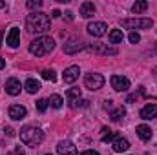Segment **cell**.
<instances>
[{"mask_svg":"<svg viewBox=\"0 0 157 155\" xmlns=\"http://www.w3.org/2000/svg\"><path fill=\"white\" fill-rule=\"evenodd\" d=\"M49 26H51L49 17L40 11L28 15V18H26V29L29 33H46L49 29Z\"/></svg>","mask_w":157,"mask_h":155,"instance_id":"1","label":"cell"},{"mask_svg":"<svg viewBox=\"0 0 157 155\" xmlns=\"http://www.w3.org/2000/svg\"><path fill=\"white\" fill-rule=\"evenodd\" d=\"M42 139H44V133L37 126H24L20 130V141L29 148H37L42 142Z\"/></svg>","mask_w":157,"mask_h":155,"instance_id":"2","label":"cell"},{"mask_svg":"<svg viewBox=\"0 0 157 155\" xmlns=\"http://www.w3.org/2000/svg\"><path fill=\"white\" fill-rule=\"evenodd\" d=\"M55 49V40L49 37H39L29 44V53L35 57H46Z\"/></svg>","mask_w":157,"mask_h":155,"instance_id":"3","label":"cell"},{"mask_svg":"<svg viewBox=\"0 0 157 155\" xmlns=\"http://www.w3.org/2000/svg\"><path fill=\"white\" fill-rule=\"evenodd\" d=\"M121 26L126 29H148L154 26L152 18H122Z\"/></svg>","mask_w":157,"mask_h":155,"instance_id":"4","label":"cell"},{"mask_svg":"<svg viewBox=\"0 0 157 155\" xmlns=\"http://www.w3.org/2000/svg\"><path fill=\"white\" fill-rule=\"evenodd\" d=\"M84 84H86L88 89L97 91V89H101V88L104 86V77H102L101 73H88V75L84 77Z\"/></svg>","mask_w":157,"mask_h":155,"instance_id":"5","label":"cell"},{"mask_svg":"<svg viewBox=\"0 0 157 155\" xmlns=\"http://www.w3.org/2000/svg\"><path fill=\"white\" fill-rule=\"evenodd\" d=\"M88 33L91 35V37H102V35H106V31H108V26L104 24V22H91V24H88Z\"/></svg>","mask_w":157,"mask_h":155,"instance_id":"6","label":"cell"},{"mask_svg":"<svg viewBox=\"0 0 157 155\" xmlns=\"http://www.w3.org/2000/svg\"><path fill=\"white\" fill-rule=\"evenodd\" d=\"M57 152L59 155H77V148L71 141H60L57 146Z\"/></svg>","mask_w":157,"mask_h":155,"instance_id":"7","label":"cell"},{"mask_svg":"<svg viewBox=\"0 0 157 155\" xmlns=\"http://www.w3.org/2000/svg\"><path fill=\"white\" fill-rule=\"evenodd\" d=\"M112 88L115 91H126L130 88V80L126 77H122V75H113L112 77Z\"/></svg>","mask_w":157,"mask_h":155,"instance_id":"8","label":"cell"},{"mask_svg":"<svg viewBox=\"0 0 157 155\" xmlns=\"http://www.w3.org/2000/svg\"><path fill=\"white\" fill-rule=\"evenodd\" d=\"M80 49H84V42H80L77 39H71L64 44V53H68V55H75Z\"/></svg>","mask_w":157,"mask_h":155,"instance_id":"9","label":"cell"},{"mask_svg":"<svg viewBox=\"0 0 157 155\" xmlns=\"http://www.w3.org/2000/svg\"><path fill=\"white\" fill-rule=\"evenodd\" d=\"M20 89H22L20 80H17V78H7L6 80V93L17 97V95H20Z\"/></svg>","mask_w":157,"mask_h":155,"instance_id":"10","label":"cell"},{"mask_svg":"<svg viewBox=\"0 0 157 155\" xmlns=\"http://www.w3.org/2000/svg\"><path fill=\"white\" fill-rule=\"evenodd\" d=\"M78 73H80L78 66H70V68H66V70H64L62 78H64V82H66V84H73V82L78 78Z\"/></svg>","mask_w":157,"mask_h":155,"instance_id":"11","label":"cell"},{"mask_svg":"<svg viewBox=\"0 0 157 155\" xmlns=\"http://www.w3.org/2000/svg\"><path fill=\"white\" fill-rule=\"evenodd\" d=\"M26 115H28V110L24 106H20V104H13L9 108V117L13 120H20V119H24Z\"/></svg>","mask_w":157,"mask_h":155,"instance_id":"12","label":"cell"},{"mask_svg":"<svg viewBox=\"0 0 157 155\" xmlns=\"http://www.w3.org/2000/svg\"><path fill=\"white\" fill-rule=\"evenodd\" d=\"M6 42H7L9 47H17V46L20 44V29H18V28H11Z\"/></svg>","mask_w":157,"mask_h":155,"instance_id":"13","label":"cell"},{"mask_svg":"<svg viewBox=\"0 0 157 155\" xmlns=\"http://www.w3.org/2000/svg\"><path fill=\"white\" fill-rule=\"evenodd\" d=\"M112 148H113L115 153H122V152H126V150L130 148V142H128V139H124V137H117V139L113 141Z\"/></svg>","mask_w":157,"mask_h":155,"instance_id":"14","label":"cell"},{"mask_svg":"<svg viewBox=\"0 0 157 155\" xmlns=\"http://www.w3.org/2000/svg\"><path fill=\"white\" fill-rule=\"evenodd\" d=\"M141 117L144 120H152L157 117V104H146L143 110H141Z\"/></svg>","mask_w":157,"mask_h":155,"instance_id":"15","label":"cell"},{"mask_svg":"<svg viewBox=\"0 0 157 155\" xmlns=\"http://www.w3.org/2000/svg\"><path fill=\"white\" fill-rule=\"evenodd\" d=\"M137 135L141 141H150L152 139V128L146 126V124H139L137 126Z\"/></svg>","mask_w":157,"mask_h":155,"instance_id":"16","label":"cell"},{"mask_svg":"<svg viewBox=\"0 0 157 155\" xmlns=\"http://www.w3.org/2000/svg\"><path fill=\"white\" fill-rule=\"evenodd\" d=\"M93 13H95V6H93V2H82V4H80V15H82L84 18L93 17Z\"/></svg>","mask_w":157,"mask_h":155,"instance_id":"17","label":"cell"},{"mask_svg":"<svg viewBox=\"0 0 157 155\" xmlns=\"http://www.w3.org/2000/svg\"><path fill=\"white\" fill-rule=\"evenodd\" d=\"M24 88H26L28 93H37V91L40 89V82L39 80H35V78H28L26 84H24Z\"/></svg>","mask_w":157,"mask_h":155,"instance_id":"18","label":"cell"},{"mask_svg":"<svg viewBox=\"0 0 157 155\" xmlns=\"http://www.w3.org/2000/svg\"><path fill=\"white\" fill-rule=\"evenodd\" d=\"M117 137H115V131H112V130H108V128H102V137H101V141L102 142H113Z\"/></svg>","mask_w":157,"mask_h":155,"instance_id":"19","label":"cell"},{"mask_svg":"<svg viewBox=\"0 0 157 155\" xmlns=\"http://www.w3.org/2000/svg\"><path fill=\"white\" fill-rule=\"evenodd\" d=\"M124 115H126V110H124V108L121 106V108H117V110H113V112L110 113V119H112L113 122H119V120H121V119H122Z\"/></svg>","mask_w":157,"mask_h":155,"instance_id":"20","label":"cell"},{"mask_svg":"<svg viewBox=\"0 0 157 155\" xmlns=\"http://www.w3.org/2000/svg\"><path fill=\"white\" fill-rule=\"evenodd\" d=\"M146 9H148V2H143V0H141V2H135V4L132 6V11L137 13V15H139V13H144Z\"/></svg>","mask_w":157,"mask_h":155,"instance_id":"21","label":"cell"},{"mask_svg":"<svg viewBox=\"0 0 157 155\" xmlns=\"http://www.w3.org/2000/svg\"><path fill=\"white\" fill-rule=\"evenodd\" d=\"M110 42H112V44L122 42V31H121V29H112V31H110Z\"/></svg>","mask_w":157,"mask_h":155,"instance_id":"22","label":"cell"},{"mask_svg":"<svg viewBox=\"0 0 157 155\" xmlns=\"http://www.w3.org/2000/svg\"><path fill=\"white\" fill-rule=\"evenodd\" d=\"M48 102H49L55 110H59V108H62V102H64V100H62V97H60V95H51Z\"/></svg>","mask_w":157,"mask_h":155,"instance_id":"23","label":"cell"},{"mask_svg":"<svg viewBox=\"0 0 157 155\" xmlns=\"http://www.w3.org/2000/svg\"><path fill=\"white\" fill-rule=\"evenodd\" d=\"M95 51H99V53H102V55H117V49L115 47H108V46H101V47H95Z\"/></svg>","mask_w":157,"mask_h":155,"instance_id":"24","label":"cell"},{"mask_svg":"<svg viewBox=\"0 0 157 155\" xmlns=\"http://www.w3.org/2000/svg\"><path fill=\"white\" fill-rule=\"evenodd\" d=\"M66 95H68V99H70V100L73 102V100H77V99H80V89H78V88H70Z\"/></svg>","mask_w":157,"mask_h":155,"instance_id":"25","label":"cell"},{"mask_svg":"<svg viewBox=\"0 0 157 155\" xmlns=\"http://www.w3.org/2000/svg\"><path fill=\"white\" fill-rule=\"evenodd\" d=\"M42 78H46V80H49V82H55V80H57V75H55L53 70H44V71H42Z\"/></svg>","mask_w":157,"mask_h":155,"instance_id":"26","label":"cell"},{"mask_svg":"<svg viewBox=\"0 0 157 155\" xmlns=\"http://www.w3.org/2000/svg\"><path fill=\"white\" fill-rule=\"evenodd\" d=\"M26 6H28V9H39V7H42V2L40 0H28Z\"/></svg>","mask_w":157,"mask_h":155,"instance_id":"27","label":"cell"},{"mask_svg":"<svg viewBox=\"0 0 157 155\" xmlns=\"http://www.w3.org/2000/svg\"><path fill=\"white\" fill-rule=\"evenodd\" d=\"M86 106H88V100H84V99H77L71 102V108H86Z\"/></svg>","mask_w":157,"mask_h":155,"instance_id":"28","label":"cell"},{"mask_svg":"<svg viewBox=\"0 0 157 155\" xmlns=\"http://www.w3.org/2000/svg\"><path fill=\"white\" fill-rule=\"evenodd\" d=\"M46 108H48V100L46 99H39L37 100V110L42 113V112H46Z\"/></svg>","mask_w":157,"mask_h":155,"instance_id":"29","label":"cell"},{"mask_svg":"<svg viewBox=\"0 0 157 155\" xmlns=\"http://www.w3.org/2000/svg\"><path fill=\"white\" fill-rule=\"evenodd\" d=\"M128 40H130L132 44H137V42L141 40V35H139V33H135V31H132V33H130V37H128Z\"/></svg>","mask_w":157,"mask_h":155,"instance_id":"30","label":"cell"},{"mask_svg":"<svg viewBox=\"0 0 157 155\" xmlns=\"http://www.w3.org/2000/svg\"><path fill=\"white\" fill-rule=\"evenodd\" d=\"M143 93H144V89L141 88V89H139V93H133V95H130V97H128V102H133V100H135V99H139Z\"/></svg>","mask_w":157,"mask_h":155,"instance_id":"31","label":"cell"},{"mask_svg":"<svg viewBox=\"0 0 157 155\" xmlns=\"http://www.w3.org/2000/svg\"><path fill=\"white\" fill-rule=\"evenodd\" d=\"M113 108V100H104V110H112Z\"/></svg>","mask_w":157,"mask_h":155,"instance_id":"32","label":"cell"},{"mask_svg":"<svg viewBox=\"0 0 157 155\" xmlns=\"http://www.w3.org/2000/svg\"><path fill=\"white\" fill-rule=\"evenodd\" d=\"M80 155H99V152H93V150H86V152H82Z\"/></svg>","mask_w":157,"mask_h":155,"instance_id":"33","label":"cell"},{"mask_svg":"<svg viewBox=\"0 0 157 155\" xmlns=\"http://www.w3.org/2000/svg\"><path fill=\"white\" fill-rule=\"evenodd\" d=\"M6 133H7L9 137H13V135H15V130H13V128H6Z\"/></svg>","mask_w":157,"mask_h":155,"instance_id":"34","label":"cell"},{"mask_svg":"<svg viewBox=\"0 0 157 155\" xmlns=\"http://www.w3.org/2000/svg\"><path fill=\"white\" fill-rule=\"evenodd\" d=\"M51 15H53V17H55V18H59V17H60V11H59V9H55V11H53V13H51Z\"/></svg>","mask_w":157,"mask_h":155,"instance_id":"35","label":"cell"},{"mask_svg":"<svg viewBox=\"0 0 157 155\" xmlns=\"http://www.w3.org/2000/svg\"><path fill=\"white\" fill-rule=\"evenodd\" d=\"M66 18H68V20H73V13H71V11H68V13H66Z\"/></svg>","mask_w":157,"mask_h":155,"instance_id":"36","label":"cell"},{"mask_svg":"<svg viewBox=\"0 0 157 155\" xmlns=\"http://www.w3.org/2000/svg\"><path fill=\"white\" fill-rule=\"evenodd\" d=\"M4 68H6V60L0 57V70H4Z\"/></svg>","mask_w":157,"mask_h":155,"instance_id":"37","label":"cell"},{"mask_svg":"<svg viewBox=\"0 0 157 155\" xmlns=\"http://www.w3.org/2000/svg\"><path fill=\"white\" fill-rule=\"evenodd\" d=\"M15 153H17V155H24V150H22V148H17V150H15Z\"/></svg>","mask_w":157,"mask_h":155,"instance_id":"38","label":"cell"},{"mask_svg":"<svg viewBox=\"0 0 157 155\" xmlns=\"http://www.w3.org/2000/svg\"><path fill=\"white\" fill-rule=\"evenodd\" d=\"M152 75H154V78L157 80V68H154V70H152Z\"/></svg>","mask_w":157,"mask_h":155,"instance_id":"39","label":"cell"},{"mask_svg":"<svg viewBox=\"0 0 157 155\" xmlns=\"http://www.w3.org/2000/svg\"><path fill=\"white\" fill-rule=\"evenodd\" d=\"M4 7H6V2H2V0H0V9H4Z\"/></svg>","mask_w":157,"mask_h":155,"instance_id":"40","label":"cell"},{"mask_svg":"<svg viewBox=\"0 0 157 155\" xmlns=\"http://www.w3.org/2000/svg\"><path fill=\"white\" fill-rule=\"evenodd\" d=\"M46 155H49V153H46Z\"/></svg>","mask_w":157,"mask_h":155,"instance_id":"41","label":"cell"}]
</instances>
